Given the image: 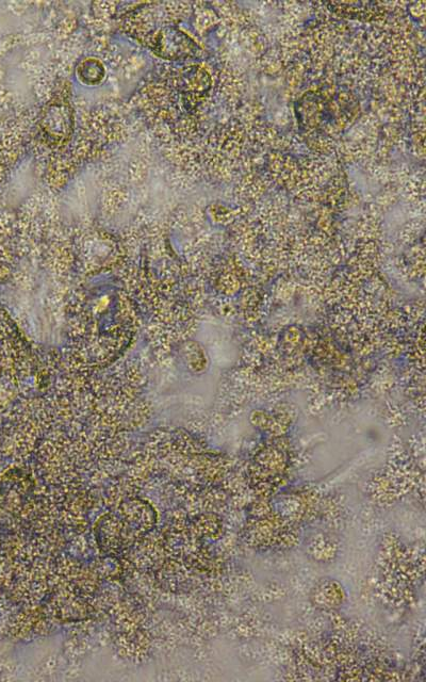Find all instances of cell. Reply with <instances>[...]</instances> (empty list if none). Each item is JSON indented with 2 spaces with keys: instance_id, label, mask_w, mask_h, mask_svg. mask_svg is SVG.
I'll return each mask as SVG.
<instances>
[{
  "instance_id": "1",
  "label": "cell",
  "mask_w": 426,
  "mask_h": 682,
  "mask_svg": "<svg viewBox=\"0 0 426 682\" xmlns=\"http://www.w3.org/2000/svg\"><path fill=\"white\" fill-rule=\"evenodd\" d=\"M74 124L72 106L65 100L56 99L45 107L39 122V131L48 142L59 144L71 138Z\"/></svg>"
},
{
  "instance_id": "2",
  "label": "cell",
  "mask_w": 426,
  "mask_h": 682,
  "mask_svg": "<svg viewBox=\"0 0 426 682\" xmlns=\"http://www.w3.org/2000/svg\"><path fill=\"white\" fill-rule=\"evenodd\" d=\"M150 47L161 58L178 59L189 53L192 40L175 26H159L149 41Z\"/></svg>"
},
{
  "instance_id": "3",
  "label": "cell",
  "mask_w": 426,
  "mask_h": 682,
  "mask_svg": "<svg viewBox=\"0 0 426 682\" xmlns=\"http://www.w3.org/2000/svg\"><path fill=\"white\" fill-rule=\"evenodd\" d=\"M77 78L81 84L95 87L103 83L106 76L104 64L96 58H87L78 64Z\"/></svg>"
}]
</instances>
